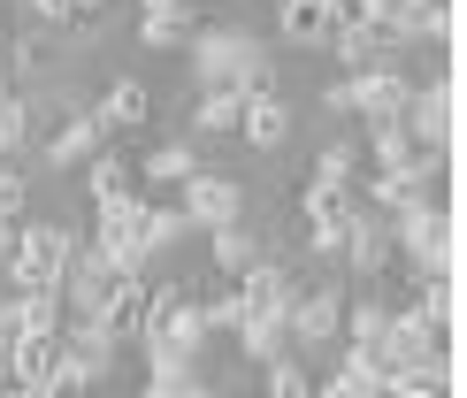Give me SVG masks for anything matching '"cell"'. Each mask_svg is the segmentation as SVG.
Instances as JSON below:
<instances>
[{
	"label": "cell",
	"instance_id": "cell-1",
	"mask_svg": "<svg viewBox=\"0 0 467 398\" xmlns=\"http://www.w3.org/2000/svg\"><path fill=\"white\" fill-rule=\"evenodd\" d=\"M192 77H200V92L207 85H238L245 100L253 92H276V38H261V31H238V24H200L192 31Z\"/></svg>",
	"mask_w": 467,
	"mask_h": 398
},
{
	"label": "cell",
	"instance_id": "cell-2",
	"mask_svg": "<svg viewBox=\"0 0 467 398\" xmlns=\"http://www.w3.org/2000/svg\"><path fill=\"white\" fill-rule=\"evenodd\" d=\"M85 246L69 223H24L16 230V253L0 261V284L8 291H62V268H69V253Z\"/></svg>",
	"mask_w": 467,
	"mask_h": 398
},
{
	"label": "cell",
	"instance_id": "cell-3",
	"mask_svg": "<svg viewBox=\"0 0 467 398\" xmlns=\"http://www.w3.org/2000/svg\"><path fill=\"white\" fill-rule=\"evenodd\" d=\"M139 230H146V199L139 192H115V199H92V246L108 253L123 276H146V246H139Z\"/></svg>",
	"mask_w": 467,
	"mask_h": 398
},
{
	"label": "cell",
	"instance_id": "cell-4",
	"mask_svg": "<svg viewBox=\"0 0 467 398\" xmlns=\"http://www.w3.org/2000/svg\"><path fill=\"white\" fill-rule=\"evenodd\" d=\"M245 176H223V169H192L184 184H177V207H184V223L192 230H230V223H245Z\"/></svg>",
	"mask_w": 467,
	"mask_h": 398
},
{
	"label": "cell",
	"instance_id": "cell-5",
	"mask_svg": "<svg viewBox=\"0 0 467 398\" xmlns=\"http://www.w3.org/2000/svg\"><path fill=\"white\" fill-rule=\"evenodd\" d=\"M452 123H460V85L452 69H430L414 77V108H406V138L430 153H452Z\"/></svg>",
	"mask_w": 467,
	"mask_h": 398
},
{
	"label": "cell",
	"instance_id": "cell-6",
	"mask_svg": "<svg viewBox=\"0 0 467 398\" xmlns=\"http://www.w3.org/2000/svg\"><path fill=\"white\" fill-rule=\"evenodd\" d=\"M345 77H353V115H360V131L406 123V108H414V77H406L399 54H391V62H376V69H345Z\"/></svg>",
	"mask_w": 467,
	"mask_h": 398
},
{
	"label": "cell",
	"instance_id": "cell-7",
	"mask_svg": "<svg viewBox=\"0 0 467 398\" xmlns=\"http://www.w3.org/2000/svg\"><path fill=\"white\" fill-rule=\"evenodd\" d=\"M115 284H123V268H115L108 253L85 237V246L69 253V268H62V307H69V322H85V314L100 322V307H108V291H115Z\"/></svg>",
	"mask_w": 467,
	"mask_h": 398
},
{
	"label": "cell",
	"instance_id": "cell-8",
	"mask_svg": "<svg viewBox=\"0 0 467 398\" xmlns=\"http://www.w3.org/2000/svg\"><path fill=\"white\" fill-rule=\"evenodd\" d=\"M284 330H291V352H329L337 330H345V291L337 284H306L299 298H291Z\"/></svg>",
	"mask_w": 467,
	"mask_h": 398
},
{
	"label": "cell",
	"instance_id": "cell-9",
	"mask_svg": "<svg viewBox=\"0 0 467 398\" xmlns=\"http://www.w3.org/2000/svg\"><path fill=\"white\" fill-rule=\"evenodd\" d=\"M391 261H399V246H391V223H383L376 207H360L353 223H345V276H353V284H383V276H391Z\"/></svg>",
	"mask_w": 467,
	"mask_h": 398
},
{
	"label": "cell",
	"instance_id": "cell-10",
	"mask_svg": "<svg viewBox=\"0 0 467 398\" xmlns=\"http://www.w3.org/2000/svg\"><path fill=\"white\" fill-rule=\"evenodd\" d=\"M337 24H345V0H284L276 8V38L291 54H329Z\"/></svg>",
	"mask_w": 467,
	"mask_h": 398
},
{
	"label": "cell",
	"instance_id": "cell-11",
	"mask_svg": "<svg viewBox=\"0 0 467 398\" xmlns=\"http://www.w3.org/2000/svg\"><path fill=\"white\" fill-rule=\"evenodd\" d=\"M376 352H383L391 368H421V361H452V337L430 330L414 307H399V314H391V330L376 337Z\"/></svg>",
	"mask_w": 467,
	"mask_h": 398
},
{
	"label": "cell",
	"instance_id": "cell-12",
	"mask_svg": "<svg viewBox=\"0 0 467 398\" xmlns=\"http://www.w3.org/2000/svg\"><path fill=\"white\" fill-rule=\"evenodd\" d=\"M299 268L284 261V253H261L245 276H238V298H245V314H291V298H299Z\"/></svg>",
	"mask_w": 467,
	"mask_h": 398
},
{
	"label": "cell",
	"instance_id": "cell-13",
	"mask_svg": "<svg viewBox=\"0 0 467 398\" xmlns=\"http://www.w3.org/2000/svg\"><path fill=\"white\" fill-rule=\"evenodd\" d=\"M238 138H245L253 153H284L291 146V100L284 92H253L245 115H238Z\"/></svg>",
	"mask_w": 467,
	"mask_h": 398
},
{
	"label": "cell",
	"instance_id": "cell-14",
	"mask_svg": "<svg viewBox=\"0 0 467 398\" xmlns=\"http://www.w3.org/2000/svg\"><path fill=\"white\" fill-rule=\"evenodd\" d=\"M92 115H100V131H108V138H130V131H146V123H153V92L139 85V77H115Z\"/></svg>",
	"mask_w": 467,
	"mask_h": 398
},
{
	"label": "cell",
	"instance_id": "cell-15",
	"mask_svg": "<svg viewBox=\"0 0 467 398\" xmlns=\"http://www.w3.org/2000/svg\"><path fill=\"white\" fill-rule=\"evenodd\" d=\"M146 298H153V276H123V284L108 291L100 330L115 337V345H139V330H146Z\"/></svg>",
	"mask_w": 467,
	"mask_h": 398
},
{
	"label": "cell",
	"instance_id": "cell-16",
	"mask_svg": "<svg viewBox=\"0 0 467 398\" xmlns=\"http://www.w3.org/2000/svg\"><path fill=\"white\" fill-rule=\"evenodd\" d=\"M391 314H399L391 291H383V284H360V298H345V330H337V345H376V337L391 330Z\"/></svg>",
	"mask_w": 467,
	"mask_h": 398
},
{
	"label": "cell",
	"instance_id": "cell-17",
	"mask_svg": "<svg viewBox=\"0 0 467 398\" xmlns=\"http://www.w3.org/2000/svg\"><path fill=\"white\" fill-rule=\"evenodd\" d=\"M207 253H215V276H223V284H238V276L268 253V237L253 230V223H230V230H207Z\"/></svg>",
	"mask_w": 467,
	"mask_h": 398
},
{
	"label": "cell",
	"instance_id": "cell-18",
	"mask_svg": "<svg viewBox=\"0 0 467 398\" xmlns=\"http://www.w3.org/2000/svg\"><path fill=\"white\" fill-rule=\"evenodd\" d=\"M192 383H207L192 352H169V345H146V391L139 398H184Z\"/></svg>",
	"mask_w": 467,
	"mask_h": 398
},
{
	"label": "cell",
	"instance_id": "cell-19",
	"mask_svg": "<svg viewBox=\"0 0 467 398\" xmlns=\"http://www.w3.org/2000/svg\"><path fill=\"white\" fill-rule=\"evenodd\" d=\"M8 361H16V391H47L54 383V361H62V337L24 330V337H8Z\"/></svg>",
	"mask_w": 467,
	"mask_h": 398
},
{
	"label": "cell",
	"instance_id": "cell-20",
	"mask_svg": "<svg viewBox=\"0 0 467 398\" xmlns=\"http://www.w3.org/2000/svg\"><path fill=\"white\" fill-rule=\"evenodd\" d=\"M329 54H337V69H376V62H391V38H383L376 24H360V16H345L337 38H329Z\"/></svg>",
	"mask_w": 467,
	"mask_h": 398
},
{
	"label": "cell",
	"instance_id": "cell-21",
	"mask_svg": "<svg viewBox=\"0 0 467 398\" xmlns=\"http://www.w3.org/2000/svg\"><path fill=\"white\" fill-rule=\"evenodd\" d=\"M100 146H108V131H100V115L85 108V115H69V123L47 138V162H54V169H85Z\"/></svg>",
	"mask_w": 467,
	"mask_h": 398
},
{
	"label": "cell",
	"instance_id": "cell-22",
	"mask_svg": "<svg viewBox=\"0 0 467 398\" xmlns=\"http://www.w3.org/2000/svg\"><path fill=\"white\" fill-rule=\"evenodd\" d=\"M299 215H306V230L353 223V215H360V184H315V176H306V192H299Z\"/></svg>",
	"mask_w": 467,
	"mask_h": 398
},
{
	"label": "cell",
	"instance_id": "cell-23",
	"mask_svg": "<svg viewBox=\"0 0 467 398\" xmlns=\"http://www.w3.org/2000/svg\"><path fill=\"white\" fill-rule=\"evenodd\" d=\"M337 375H345L353 398H383L391 391V361H383L376 345H337Z\"/></svg>",
	"mask_w": 467,
	"mask_h": 398
},
{
	"label": "cell",
	"instance_id": "cell-24",
	"mask_svg": "<svg viewBox=\"0 0 467 398\" xmlns=\"http://www.w3.org/2000/svg\"><path fill=\"white\" fill-rule=\"evenodd\" d=\"M238 115H245V92L238 85H207L200 100H192V131H200V138H238Z\"/></svg>",
	"mask_w": 467,
	"mask_h": 398
},
{
	"label": "cell",
	"instance_id": "cell-25",
	"mask_svg": "<svg viewBox=\"0 0 467 398\" xmlns=\"http://www.w3.org/2000/svg\"><path fill=\"white\" fill-rule=\"evenodd\" d=\"M85 192H92V199L139 192V162H130V153H123V146H115V138H108V146H100V153H92V162H85Z\"/></svg>",
	"mask_w": 467,
	"mask_h": 398
},
{
	"label": "cell",
	"instance_id": "cell-26",
	"mask_svg": "<svg viewBox=\"0 0 467 398\" xmlns=\"http://www.w3.org/2000/svg\"><path fill=\"white\" fill-rule=\"evenodd\" d=\"M192 169H207V162H200V146H192V138H169V146H153L146 162H139V176H146V184H161V192H177V184H184Z\"/></svg>",
	"mask_w": 467,
	"mask_h": 398
},
{
	"label": "cell",
	"instance_id": "cell-27",
	"mask_svg": "<svg viewBox=\"0 0 467 398\" xmlns=\"http://www.w3.org/2000/svg\"><path fill=\"white\" fill-rule=\"evenodd\" d=\"M192 223H184V207L177 199H146V230H139V246H146V261H161L169 246H184Z\"/></svg>",
	"mask_w": 467,
	"mask_h": 398
},
{
	"label": "cell",
	"instance_id": "cell-28",
	"mask_svg": "<svg viewBox=\"0 0 467 398\" xmlns=\"http://www.w3.org/2000/svg\"><path fill=\"white\" fill-rule=\"evenodd\" d=\"M238 352L253 368H268L276 352H291V330H284V314H245V330H238Z\"/></svg>",
	"mask_w": 467,
	"mask_h": 398
},
{
	"label": "cell",
	"instance_id": "cell-29",
	"mask_svg": "<svg viewBox=\"0 0 467 398\" xmlns=\"http://www.w3.org/2000/svg\"><path fill=\"white\" fill-rule=\"evenodd\" d=\"M24 146H31V100L8 92V100H0V162H16Z\"/></svg>",
	"mask_w": 467,
	"mask_h": 398
},
{
	"label": "cell",
	"instance_id": "cell-30",
	"mask_svg": "<svg viewBox=\"0 0 467 398\" xmlns=\"http://www.w3.org/2000/svg\"><path fill=\"white\" fill-rule=\"evenodd\" d=\"M315 184H360V138H337V146H322Z\"/></svg>",
	"mask_w": 467,
	"mask_h": 398
},
{
	"label": "cell",
	"instance_id": "cell-31",
	"mask_svg": "<svg viewBox=\"0 0 467 398\" xmlns=\"http://www.w3.org/2000/svg\"><path fill=\"white\" fill-rule=\"evenodd\" d=\"M421 298H414V314H421V322H430V330H444V337H452V314H460V291H452V276H444V284H414Z\"/></svg>",
	"mask_w": 467,
	"mask_h": 398
},
{
	"label": "cell",
	"instance_id": "cell-32",
	"mask_svg": "<svg viewBox=\"0 0 467 398\" xmlns=\"http://www.w3.org/2000/svg\"><path fill=\"white\" fill-rule=\"evenodd\" d=\"M200 16H139V47H192Z\"/></svg>",
	"mask_w": 467,
	"mask_h": 398
},
{
	"label": "cell",
	"instance_id": "cell-33",
	"mask_svg": "<svg viewBox=\"0 0 467 398\" xmlns=\"http://www.w3.org/2000/svg\"><path fill=\"white\" fill-rule=\"evenodd\" d=\"M200 314H207V330H215V337H238V330H245V298H238V284H223L215 298H200Z\"/></svg>",
	"mask_w": 467,
	"mask_h": 398
},
{
	"label": "cell",
	"instance_id": "cell-34",
	"mask_svg": "<svg viewBox=\"0 0 467 398\" xmlns=\"http://www.w3.org/2000/svg\"><path fill=\"white\" fill-rule=\"evenodd\" d=\"M306 261L337 268V261H345V223H329V230H306Z\"/></svg>",
	"mask_w": 467,
	"mask_h": 398
},
{
	"label": "cell",
	"instance_id": "cell-35",
	"mask_svg": "<svg viewBox=\"0 0 467 398\" xmlns=\"http://www.w3.org/2000/svg\"><path fill=\"white\" fill-rule=\"evenodd\" d=\"M24 199H31V184H24V169H0V215H24Z\"/></svg>",
	"mask_w": 467,
	"mask_h": 398
},
{
	"label": "cell",
	"instance_id": "cell-36",
	"mask_svg": "<svg viewBox=\"0 0 467 398\" xmlns=\"http://www.w3.org/2000/svg\"><path fill=\"white\" fill-rule=\"evenodd\" d=\"M322 108H329V115H353V77H329V85H322Z\"/></svg>",
	"mask_w": 467,
	"mask_h": 398
},
{
	"label": "cell",
	"instance_id": "cell-37",
	"mask_svg": "<svg viewBox=\"0 0 467 398\" xmlns=\"http://www.w3.org/2000/svg\"><path fill=\"white\" fill-rule=\"evenodd\" d=\"M62 8H69V31H77V24H100L108 0H62Z\"/></svg>",
	"mask_w": 467,
	"mask_h": 398
},
{
	"label": "cell",
	"instance_id": "cell-38",
	"mask_svg": "<svg viewBox=\"0 0 467 398\" xmlns=\"http://www.w3.org/2000/svg\"><path fill=\"white\" fill-rule=\"evenodd\" d=\"M200 0H139V16H192Z\"/></svg>",
	"mask_w": 467,
	"mask_h": 398
},
{
	"label": "cell",
	"instance_id": "cell-39",
	"mask_svg": "<svg viewBox=\"0 0 467 398\" xmlns=\"http://www.w3.org/2000/svg\"><path fill=\"white\" fill-rule=\"evenodd\" d=\"M16 230H24V223H8V215H0V261L16 253Z\"/></svg>",
	"mask_w": 467,
	"mask_h": 398
},
{
	"label": "cell",
	"instance_id": "cell-40",
	"mask_svg": "<svg viewBox=\"0 0 467 398\" xmlns=\"http://www.w3.org/2000/svg\"><path fill=\"white\" fill-rule=\"evenodd\" d=\"M16 383V361H8V337H0V391Z\"/></svg>",
	"mask_w": 467,
	"mask_h": 398
},
{
	"label": "cell",
	"instance_id": "cell-41",
	"mask_svg": "<svg viewBox=\"0 0 467 398\" xmlns=\"http://www.w3.org/2000/svg\"><path fill=\"white\" fill-rule=\"evenodd\" d=\"M16 92V69H8V54H0V100H8Z\"/></svg>",
	"mask_w": 467,
	"mask_h": 398
},
{
	"label": "cell",
	"instance_id": "cell-42",
	"mask_svg": "<svg viewBox=\"0 0 467 398\" xmlns=\"http://www.w3.org/2000/svg\"><path fill=\"white\" fill-rule=\"evenodd\" d=\"M184 398H215V383H192V391H184Z\"/></svg>",
	"mask_w": 467,
	"mask_h": 398
},
{
	"label": "cell",
	"instance_id": "cell-43",
	"mask_svg": "<svg viewBox=\"0 0 467 398\" xmlns=\"http://www.w3.org/2000/svg\"><path fill=\"white\" fill-rule=\"evenodd\" d=\"M24 398H69V391H24Z\"/></svg>",
	"mask_w": 467,
	"mask_h": 398
},
{
	"label": "cell",
	"instance_id": "cell-44",
	"mask_svg": "<svg viewBox=\"0 0 467 398\" xmlns=\"http://www.w3.org/2000/svg\"><path fill=\"white\" fill-rule=\"evenodd\" d=\"M268 8H284V0H268Z\"/></svg>",
	"mask_w": 467,
	"mask_h": 398
},
{
	"label": "cell",
	"instance_id": "cell-45",
	"mask_svg": "<svg viewBox=\"0 0 467 398\" xmlns=\"http://www.w3.org/2000/svg\"><path fill=\"white\" fill-rule=\"evenodd\" d=\"M0 8H8V0H0Z\"/></svg>",
	"mask_w": 467,
	"mask_h": 398
}]
</instances>
